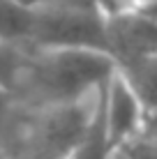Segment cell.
Listing matches in <instances>:
<instances>
[{
    "mask_svg": "<svg viewBox=\"0 0 157 159\" xmlns=\"http://www.w3.org/2000/svg\"><path fill=\"white\" fill-rule=\"evenodd\" d=\"M118 62L111 53L90 48H44L30 51L16 99L28 108H46L83 102L95 95L113 74Z\"/></svg>",
    "mask_w": 157,
    "mask_h": 159,
    "instance_id": "6da1fadb",
    "label": "cell"
},
{
    "mask_svg": "<svg viewBox=\"0 0 157 159\" xmlns=\"http://www.w3.org/2000/svg\"><path fill=\"white\" fill-rule=\"evenodd\" d=\"M44 48H90L111 53L109 14L99 7L53 2L37 9L30 51Z\"/></svg>",
    "mask_w": 157,
    "mask_h": 159,
    "instance_id": "7a4b0ae2",
    "label": "cell"
},
{
    "mask_svg": "<svg viewBox=\"0 0 157 159\" xmlns=\"http://www.w3.org/2000/svg\"><path fill=\"white\" fill-rule=\"evenodd\" d=\"M109 44L118 67L157 58V16L141 7L109 14Z\"/></svg>",
    "mask_w": 157,
    "mask_h": 159,
    "instance_id": "3957f363",
    "label": "cell"
},
{
    "mask_svg": "<svg viewBox=\"0 0 157 159\" xmlns=\"http://www.w3.org/2000/svg\"><path fill=\"white\" fill-rule=\"evenodd\" d=\"M145 118V106L127 76L118 69L106 81V127H109L111 145L122 148L141 134Z\"/></svg>",
    "mask_w": 157,
    "mask_h": 159,
    "instance_id": "277c9868",
    "label": "cell"
},
{
    "mask_svg": "<svg viewBox=\"0 0 157 159\" xmlns=\"http://www.w3.org/2000/svg\"><path fill=\"white\" fill-rule=\"evenodd\" d=\"M113 152H116V148L111 145L109 127H106V83H104L97 90L95 111L88 129L67 159H109Z\"/></svg>",
    "mask_w": 157,
    "mask_h": 159,
    "instance_id": "5b68a950",
    "label": "cell"
},
{
    "mask_svg": "<svg viewBox=\"0 0 157 159\" xmlns=\"http://www.w3.org/2000/svg\"><path fill=\"white\" fill-rule=\"evenodd\" d=\"M37 9H28L16 0H0V42L30 48Z\"/></svg>",
    "mask_w": 157,
    "mask_h": 159,
    "instance_id": "8992f818",
    "label": "cell"
},
{
    "mask_svg": "<svg viewBox=\"0 0 157 159\" xmlns=\"http://www.w3.org/2000/svg\"><path fill=\"white\" fill-rule=\"evenodd\" d=\"M120 72L141 97L145 111H157V58H145L136 62L122 65Z\"/></svg>",
    "mask_w": 157,
    "mask_h": 159,
    "instance_id": "52a82bcc",
    "label": "cell"
},
{
    "mask_svg": "<svg viewBox=\"0 0 157 159\" xmlns=\"http://www.w3.org/2000/svg\"><path fill=\"white\" fill-rule=\"evenodd\" d=\"M28 58H30V48L0 42V85L16 92Z\"/></svg>",
    "mask_w": 157,
    "mask_h": 159,
    "instance_id": "ba28073f",
    "label": "cell"
},
{
    "mask_svg": "<svg viewBox=\"0 0 157 159\" xmlns=\"http://www.w3.org/2000/svg\"><path fill=\"white\" fill-rule=\"evenodd\" d=\"M16 111H19V99H16V95L12 90L0 85V139H2V134L7 131V127L12 125Z\"/></svg>",
    "mask_w": 157,
    "mask_h": 159,
    "instance_id": "9c48e42d",
    "label": "cell"
},
{
    "mask_svg": "<svg viewBox=\"0 0 157 159\" xmlns=\"http://www.w3.org/2000/svg\"><path fill=\"white\" fill-rule=\"evenodd\" d=\"M122 148L132 159H157V139H150V136L139 134Z\"/></svg>",
    "mask_w": 157,
    "mask_h": 159,
    "instance_id": "30bf717a",
    "label": "cell"
},
{
    "mask_svg": "<svg viewBox=\"0 0 157 159\" xmlns=\"http://www.w3.org/2000/svg\"><path fill=\"white\" fill-rule=\"evenodd\" d=\"M16 2L23 5V7H28V9H42V7H46V5L58 2V0H16Z\"/></svg>",
    "mask_w": 157,
    "mask_h": 159,
    "instance_id": "8fae6325",
    "label": "cell"
},
{
    "mask_svg": "<svg viewBox=\"0 0 157 159\" xmlns=\"http://www.w3.org/2000/svg\"><path fill=\"white\" fill-rule=\"evenodd\" d=\"M109 159H132V157L127 155V150H125V148H118V150L113 152V155H111Z\"/></svg>",
    "mask_w": 157,
    "mask_h": 159,
    "instance_id": "7c38bea8",
    "label": "cell"
},
{
    "mask_svg": "<svg viewBox=\"0 0 157 159\" xmlns=\"http://www.w3.org/2000/svg\"><path fill=\"white\" fill-rule=\"evenodd\" d=\"M0 159H7V152L2 150V145H0Z\"/></svg>",
    "mask_w": 157,
    "mask_h": 159,
    "instance_id": "4fadbf2b",
    "label": "cell"
}]
</instances>
